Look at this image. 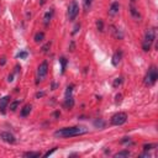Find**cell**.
<instances>
[{
  "label": "cell",
  "instance_id": "obj_29",
  "mask_svg": "<svg viewBox=\"0 0 158 158\" xmlns=\"http://www.w3.org/2000/svg\"><path fill=\"white\" fill-rule=\"evenodd\" d=\"M154 147H156V144H151V143H149V144H144V146H143V149H144V151H148V149H152V148H154Z\"/></svg>",
  "mask_w": 158,
  "mask_h": 158
},
{
  "label": "cell",
  "instance_id": "obj_11",
  "mask_svg": "<svg viewBox=\"0 0 158 158\" xmlns=\"http://www.w3.org/2000/svg\"><path fill=\"white\" fill-rule=\"evenodd\" d=\"M111 31H112V33H114V37L116 38V40H122L123 38V33H122V31L120 30V28H117V27H115V26H111Z\"/></svg>",
  "mask_w": 158,
  "mask_h": 158
},
{
  "label": "cell",
  "instance_id": "obj_21",
  "mask_svg": "<svg viewBox=\"0 0 158 158\" xmlns=\"http://www.w3.org/2000/svg\"><path fill=\"white\" fill-rule=\"evenodd\" d=\"M96 28H98V31H100V32L104 31V21H102L101 19H98V20H96Z\"/></svg>",
  "mask_w": 158,
  "mask_h": 158
},
{
  "label": "cell",
  "instance_id": "obj_38",
  "mask_svg": "<svg viewBox=\"0 0 158 158\" xmlns=\"http://www.w3.org/2000/svg\"><path fill=\"white\" fill-rule=\"evenodd\" d=\"M132 1H137V0H132Z\"/></svg>",
  "mask_w": 158,
  "mask_h": 158
},
{
  "label": "cell",
  "instance_id": "obj_23",
  "mask_svg": "<svg viewBox=\"0 0 158 158\" xmlns=\"http://www.w3.org/2000/svg\"><path fill=\"white\" fill-rule=\"evenodd\" d=\"M122 81H123V78H122V77H118V78H116V79L114 80V83H112L114 88H117V86H120V85L122 84Z\"/></svg>",
  "mask_w": 158,
  "mask_h": 158
},
{
  "label": "cell",
  "instance_id": "obj_14",
  "mask_svg": "<svg viewBox=\"0 0 158 158\" xmlns=\"http://www.w3.org/2000/svg\"><path fill=\"white\" fill-rule=\"evenodd\" d=\"M31 110H32V106H31L30 104H27V105H25V106L21 109V111H20V115H21L22 117H26V116H28V115H30Z\"/></svg>",
  "mask_w": 158,
  "mask_h": 158
},
{
  "label": "cell",
  "instance_id": "obj_36",
  "mask_svg": "<svg viewBox=\"0 0 158 158\" xmlns=\"http://www.w3.org/2000/svg\"><path fill=\"white\" fill-rule=\"evenodd\" d=\"M139 157H149V153H147V151H146V152H144V153H142Z\"/></svg>",
  "mask_w": 158,
  "mask_h": 158
},
{
  "label": "cell",
  "instance_id": "obj_22",
  "mask_svg": "<svg viewBox=\"0 0 158 158\" xmlns=\"http://www.w3.org/2000/svg\"><path fill=\"white\" fill-rule=\"evenodd\" d=\"M20 105V100H14L12 102H10V110L11 111H15Z\"/></svg>",
  "mask_w": 158,
  "mask_h": 158
},
{
  "label": "cell",
  "instance_id": "obj_28",
  "mask_svg": "<svg viewBox=\"0 0 158 158\" xmlns=\"http://www.w3.org/2000/svg\"><path fill=\"white\" fill-rule=\"evenodd\" d=\"M56 149H57V147H54L53 149H51V151H48V152H46V153L43 154V157H49L51 154H53V153L56 152Z\"/></svg>",
  "mask_w": 158,
  "mask_h": 158
},
{
  "label": "cell",
  "instance_id": "obj_19",
  "mask_svg": "<svg viewBox=\"0 0 158 158\" xmlns=\"http://www.w3.org/2000/svg\"><path fill=\"white\" fill-rule=\"evenodd\" d=\"M23 157H26V158H38V157H41V153H38V152H25Z\"/></svg>",
  "mask_w": 158,
  "mask_h": 158
},
{
  "label": "cell",
  "instance_id": "obj_7",
  "mask_svg": "<svg viewBox=\"0 0 158 158\" xmlns=\"http://www.w3.org/2000/svg\"><path fill=\"white\" fill-rule=\"evenodd\" d=\"M0 138H1L4 142L10 143V144L16 143V138H15V136H14L12 133L7 132V131H2V132H0Z\"/></svg>",
  "mask_w": 158,
  "mask_h": 158
},
{
  "label": "cell",
  "instance_id": "obj_32",
  "mask_svg": "<svg viewBox=\"0 0 158 158\" xmlns=\"http://www.w3.org/2000/svg\"><path fill=\"white\" fill-rule=\"evenodd\" d=\"M6 63V58L5 57H1V59H0V65H4Z\"/></svg>",
  "mask_w": 158,
  "mask_h": 158
},
{
  "label": "cell",
  "instance_id": "obj_24",
  "mask_svg": "<svg viewBox=\"0 0 158 158\" xmlns=\"http://www.w3.org/2000/svg\"><path fill=\"white\" fill-rule=\"evenodd\" d=\"M91 4H93V0H84V10L88 12L91 7Z\"/></svg>",
  "mask_w": 158,
  "mask_h": 158
},
{
  "label": "cell",
  "instance_id": "obj_4",
  "mask_svg": "<svg viewBox=\"0 0 158 158\" xmlns=\"http://www.w3.org/2000/svg\"><path fill=\"white\" fill-rule=\"evenodd\" d=\"M47 73H48V62H47V60H43V62L38 65V68H37L36 83H37V84H38V83H41V81L46 78Z\"/></svg>",
  "mask_w": 158,
  "mask_h": 158
},
{
  "label": "cell",
  "instance_id": "obj_10",
  "mask_svg": "<svg viewBox=\"0 0 158 158\" xmlns=\"http://www.w3.org/2000/svg\"><path fill=\"white\" fill-rule=\"evenodd\" d=\"M118 10H120V4L117 1H114L109 7V15L110 16H115L116 14H118Z\"/></svg>",
  "mask_w": 158,
  "mask_h": 158
},
{
  "label": "cell",
  "instance_id": "obj_6",
  "mask_svg": "<svg viewBox=\"0 0 158 158\" xmlns=\"http://www.w3.org/2000/svg\"><path fill=\"white\" fill-rule=\"evenodd\" d=\"M126 121H127V114L120 111V112L115 114V115L111 117L110 123H111L112 126H121V125H123Z\"/></svg>",
  "mask_w": 158,
  "mask_h": 158
},
{
  "label": "cell",
  "instance_id": "obj_1",
  "mask_svg": "<svg viewBox=\"0 0 158 158\" xmlns=\"http://www.w3.org/2000/svg\"><path fill=\"white\" fill-rule=\"evenodd\" d=\"M88 130L83 126H72V127H63L57 131H54L53 136L56 138H69V137H75L86 133Z\"/></svg>",
  "mask_w": 158,
  "mask_h": 158
},
{
  "label": "cell",
  "instance_id": "obj_5",
  "mask_svg": "<svg viewBox=\"0 0 158 158\" xmlns=\"http://www.w3.org/2000/svg\"><path fill=\"white\" fill-rule=\"evenodd\" d=\"M67 14H68L69 21H74V20L77 19V16H78V14H79V5H78V2H77L75 0H72V1H70L69 6H68Z\"/></svg>",
  "mask_w": 158,
  "mask_h": 158
},
{
  "label": "cell",
  "instance_id": "obj_33",
  "mask_svg": "<svg viewBox=\"0 0 158 158\" xmlns=\"http://www.w3.org/2000/svg\"><path fill=\"white\" fill-rule=\"evenodd\" d=\"M121 98H122V95L121 94H117L116 95V102H120L121 101Z\"/></svg>",
  "mask_w": 158,
  "mask_h": 158
},
{
  "label": "cell",
  "instance_id": "obj_16",
  "mask_svg": "<svg viewBox=\"0 0 158 158\" xmlns=\"http://www.w3.org/2000/svg\"><path fill=\"white\" fill-rule=\"evenodd\" d=\"M130 156H131V152H130V151H127V149H123V151L117 152V153H115V154H114V157H115V158H120V157H130Z\"/></svg>",
  "mask_w": 158,
  "mask_h": 158
},
{
  "label": "cell",
  "instance_id": "obj_34",
  "mask_svg": "<svg viewBox=\"0 0 158 158\" xmlns=\"http://www.w3.org/2000/svg\"><path fill=\"white\" fill-rule=\"evenodd\" d=\"M126 142H130V138H128V137H125V138L121 141V143H126Z\"/></svg>",
  "mask_w": 158,
  "mask_h": 158
},
{
  "label": "cell",
  "instance_id": "obj_3",
  "mask_svg": "<svg viewBox=\"0 0 158 158\" xmlns=\"http://www.w3.org/2000/svg\"><path fill=\"white\" fill-rule=\"evenodd\" d=\"M157 79H158V69H157L156 65H152V67L148 69V72H147V74H146V77H144L143 83H144V85H147V86H152V85L156 84Z\"/></svg>",
  "mask_w": 158,
  "mask_h": 158
},
{
  "label": "cell",
  "instance_id": "obj_13",
  "mask_svg": "<svg viewBox=\"0 0 158 158\" xmlns=\"http://www.w3.org/2000/svg\"><path fill=\"white\" fill-rule=\"evenodd\" d=\"M73 106H74V99H73V96H72V95L65 96V99H64V107L72 109Z\"/></svg>",
  "mask_w": 158,
  "mask_h": 158
},
{
  "label": "cell",
  "instance_id": "obj_31",
  "mask_svg": "<svg viewBox=\"0 0 158 158\" xmlns=\"http://www.w3.org/2000/svg\"><path fill=\"white\" fill-rule=\"evenodd\" d=\"M44 96V91H38L37 94H36V98L38 99V98H43Z\"/></svg>",
  "mask_w": 158,
  "mask_h": 158
},
{
  "label": "cell",
  "instance_id": "obj_12",
  "mask_svg": "<svg viewBox=\"0 0 158 158\" xmlns=\"http://www.w3.org/2000/svg\"><path fill=\"white\" fill-rule=\"evenodd\" d=\"M52 16H53V9H49L46 14H44V16H43V23L47 26L48 23H49V21L52 20Z\"/></svg>",
  "mask_w": 158,
  "mask_h": 158
},
{
  "label": "cell",
  "instance_id": "obj_37",
  "mask_svg": "<svg viewBox=\"0 0 158 158\" xmlns=\"http://www.w3.org/2000/svg\"><path fill=\"white\" fill-rule=\"evenodd\" d=\"M53 116H54V117H58V116H59V112H58V111H57V112H54V114H53Z\"/></svg>",
  "mask_w": 158,
  "mask_h": 158
},
{
  "label": "cell",
  "instance_id": "obj_9",
  "mask_svg": "<svg viewBox=\"0 0 158 158\" xmlns=\"http://www.w3.org/2000/svg\"><path fill=\"white\" fill-rule=\"evenodd\" d=\"M121 59H122V51L118 49V51H116V52L114 53V56H112V59H111L112 65H114V67H117V65L120 64Z\"/></svg>",
  "mask_w": 158,
  "mask_h": 158
},
{
  "label": "cell",
  "instance_id": "obj_20",
  "mask_svg": "<svg viewBox=\"0 0 158 158\" xmlns=\"http://www.w3.org/2000/svg\"><path fill=\"white\" fill-rule=\"evenodd\" d=\"M59 63H60V72H62V73H64V70H65V67H67V63H68L67 58H64V57H60V58H59Z\"/></svg>",
  "mask_w": 158,
  "mask_h": 158
},
{
  "label": "cell",
  "instance_id": "obj_25",
  "mask_svg": "<svg viewBox=\"0 0 158 158\" xmlns=\"http://www.w3.org/2000/svg\"><path fill=\"white\" fill-rule=\"evenodd\" d=\"M51 44H52V42L49 41V42H47L44 46H42V52H43V53H47V52L49 51V48H51Z\"/></svg>",
  "mask_w": 158,
  "mask_h": 158
},
{
  "label": "cell",
  "instance_id": "obj_30",
  "mask_svg": "<svg viewBox=\"0 0 158 158\" xmlns=\"http://www.w3.org/2000/svg\"><path fill=\"white\" fill-rule=\"evenodd\" d=\"M79 28H80V23H77V25L74 26V31H73L72 33H73V35H75V33L79 31Z\"/></svg>",
  "mask_w": 158,
  "mask_h": 158
},
{
  "label": "cell",
  "instance_id": "obj_8",
  "mask_svg": "<svg viewBox=\"0 0 158 158\" xmlns=\"http://www.w3.org/2000/svg\"><path fill=\"white\" fill-rule=\"evenodd\" d=\"M10 102V96L6 95V96H2L0 99V114H5L6 112V109H7V105Z\"/></svg>",
  "mask_w": 158,
  "mask_h": 158
},
{
  "label": "cell",
  "instance_id": "obj_17",
  "mask_svg": "<svg viewBox=\"0 0 158 158\" xmlns=\"http://www.w3.org/2000/svg\"><path fill=\"white\" fill-rule=\"evenodd\" d=\"M130 12H131V15H132L135 19H139V17H141V15H139L138 10H137L133 5H130Z\"/></svg>",
  "mask_w": 158,
  "mask_h": 158
},
{
  "label": "cell",
  "instance_id": "obj_2",
  "mask_svg": "<svg viewBox=\"0 0 158 158\" xmlns=\"http://www.w3.org/2000/svg\"><path fill=\"white\" fill-rule=\"evenodd\" d=\"M154 40H156V28H148L147 32H146V35H144L143 42H142V49L144 52L151 51Z\"/></svg>",
  "mask_w": 158,
  "mask_h": 158
},
{
  "label": "cell",
  "instance_id": "obj_18",
  "mask_svg": "<svg viewBox=\"0 0 158 158\" xmlns=\"http://www.w3.org/2000/svg\"><path fill=\"white\" fill-rule=\"evenodd\" d=\"M105 121L102 120V118H96L95 121H94V126L96 127V128H104L105 127Z\"/></svg>",
  "mask_w": 158,
  "mask_h": 158
},
{
  "label": "cell",
  "instance_id": "obj_26",
  "mask_svg": "<svg viewBox=\"0 0 158 158\" xmlns=\"http://www.w3.org/2000/svg\"><path fill=\"white\" fill-rule=\"evenodd\" d=\"M27 56H28V53L26 52V51H22V52H20V53H17V58H20V59H25V58H27Z\"/></svg>",
  "mask_w": 158,
  "mask_h": 158
},
{
  "label": "cell",
  "instance_id": "obj_15",
  "mask_svg": "<svg viewBox=\"0 0 158 158\" xmlns=\"http://www.w3.org/2000/svg\"><path fill=\"white\" fill-rule=\"evenodd\" d=\"M33 40H35V42H36V43H41V42L44 40V32H42V31L37 32V33L35 35Z\"/></svg>",
  "mask_w": 158,
  "mask_h": 158
},
{
  "label": "cell",
  "instance_id": "obj_35",
  "mask_svg": "<svg viewBox=\"0 0 158 158\" xmlns=\"http://www.w3.org/2000/svg\"><path fill=\"white\" fill-rule=\"evenodd\" d=\"M12 80H14V79H12V74H10V75L7 77V81H9V83H11Z\"/></svg>",
  "mask_w": 158,
  "mask_h": 158
},
{
  "label": "cell",
  "instance_id": "obj_27",
  "mask_svg": "<svg viewBox=\"0 0 158 158\" xmlns=\"http://www.w3.org/2000/svg\"><path fill=\"white\" fill-rule=\"evenodd\" d=\"M72 93H73V85H68L67 86V90H65V96L72 95Z\"/></svg>",
  "mask_w": 158,
  "mask_h": 158
}]
</instances>
